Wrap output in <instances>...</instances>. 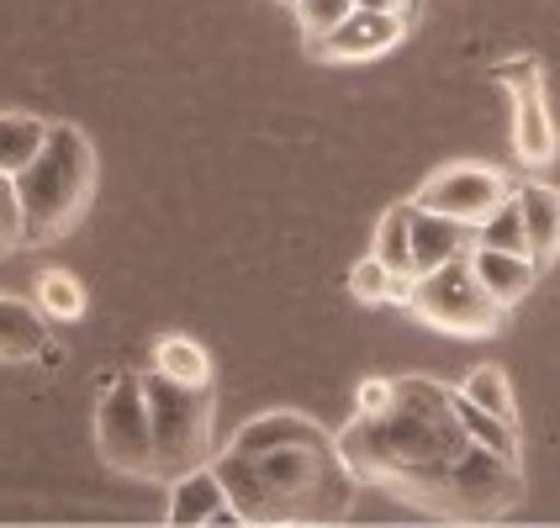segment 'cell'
<instances>
[{
    "mask_svg": "<svg viewBox=\"0 0 560 528\" xmlns=\"http://www.w3.org/2000/svg\"><path fill=\"white\" fill-rule=\"evenodd\" d=\"M334 438L360 486H386L434 518H502L524 497L518 460L481 449L455 418L450 386L429 375L397 380L386 412H354Z\"/></svg>",
    "mask_w": 560,
    "mask_h": 528,
    "instance_id": "obj_1",
    "label": "cell"
},
{
    "mask_svg": "<svg viewBox=\"0 0 560 528\" xmlns=\"http://www.w3.org/2000/svg\"><path fill=\"white\" fill-rule=\"evenodd\" d=\"M244 524H339L354 507L360 476L339 438L302 412H259L212 455Z\"/></svg>",
    "mask_w": 560,
    "mask_h": 528,
    "instance_id": "obj_2",
    "label": "cell"
},
{
    "mask_svg": "<svg viewBox=\"0 0 560 528\" xmlns=\"http://www.w3.org/2000/svg\"><path fill=\"white\" fill-rule=\"evenodd\" d=\"M16 218H22V249L59 244L74 222L85 218L95 190V149L74 122H48V143L37 149L27 169L11 180Z\"/></svg>",
    "mask_w": 560,
    "mask_h": 528,
    "instance_id": "obj_3",
    "label": "cell"
},
{
    "mask_svg": "<svg viewBox=\"0 0 560 528\" xmlns=\"http://www.w3.org/2000/svg\"><path fill=\"white\" fill-rule=\"evenodd\" d=\"M143 380V402H149V423H154V455L159 476L154 481H175L186 470L212 460V386H180L159 371H138Z\"/></svg>",
    "mask_w": 560,
    "mask_h": 528,
    "instance_id": "obj_4",
    "label": "cell"
},
{
    "mask_svg": "<svg viewBox=\"0 0 560 528\" xmlns=\"http://www.w3.org/2000/svg\"><path fill=\"white\" fill-rule=\"evenodd\" d=\"M407 307L418 312L429 328L439 333H455V339H492L502 328V302L476 280L470 270V254L466 259H450L429 275H412V296Z\"/></svg>",
    "mask_w": 560,
    "mask_h": 528,
    "instance_id": "obj_5",
    "label": "cell"
},
{
    "mask_svg": "<svg viewBox=\"0 0 560 528\" xmlns=\"http://www.w3.org/2000/svg\"><path fill=\"white\" fill-rule=\"evenodd\" d=\"M95 444H101V460L122 476H159V455H154V423H149V402H143V380L138 371L112 375L101 386V402H95Z\"/></svg>",
    "mask_w": 560,
    "mask_h": 528,
    "instance_id": "obj_6",
    "label": "cell"
},
{
    "mask_svg": "<svg viewBox=\"0 0 560 528\" xmlns=\"http://www.w3.org/2000/svg\"><path fill=\"white\" fill-rule=\"evenodd\" d=\"M492 80L513 91V154L524 164H550L560 138H556V117L545 106V69H539V59L518 54V59L498 63Z\"/></svg>",
    "mask_w": 560,
    "mask_h": 528,
    "instance_id": "obj_7",
    "label": "cell"
},
{
    "mask_svg": "<svg viewBox=\"0 0 560 528\" xmlns=\"http://www.w3.org/2000/svg\"><path fill=\"white\" fill-rule=\"evenodd\" d=\"M508 196H513V180H508L502 169H487V164H444V169H434V175L423 180V190H418L412 201L429 207V212H444V218L476 227L481 218H492Z\"/></svg>",
    "mask_w": 560,
    "mask_h": 528,
    "instance_id": "obj_8",
    "label": "cell"
},
{
    "mask_svg": "<svg viewBox=\"0 0 560 528\" xmlns=\"http://www.w3.org/2000/svg\"><path fill=\"white\" fill-rule=\"evenodd\" d=\"M402 32H407L402 11H365V5H354L334 32L312 37L307 54L323 63H365V59L392 54V48L402 43Z\"/></svg>",
    "mask_w": 560,
    "mask_h": 528,
    "instance_id": "obj_9",
    "label": "cell"
},
{
    "mask_svg": "<svg viewBox=\"0 0 560 528\" xmlns=\"http://www.w3.org/2000/svg\"><path fill=\"white\" fill-rule=\"evenodd\" d=\"M164 518H170L175 528L244 524V518H238V507H233V497H228V486H222V476L212 470V460L170 481V513H164Z\"/></svg>",
    "mask_w": 560,
    "mask_h": 528,
    "instance_id": "obj_10",
    "label": "cell"
},
{
    "mask_svg": "<svg viewBox=\"0 0 560 528\" xmlns=\"http://www.w3.org/2000/svg\"><path fill=\"white\" fill-rule=\"evenodd\" d=\"M407 244H412V275H429V270L450 265V259H466L470 244H476V227L412 201V212H407Z\"/></svg>",
    "mask_w": 560,
    "mask_h": 528,
    "instance_id": "obj_11",
    "label": "cell"
},
{
    "mask_svg": "<svg viewBox=\"0 0 560 528\" xmlns=\"http://www.w3.org/2000/svg\"><path fill=\"white\" fill-rule=\"evenodd\" d=\"M513 201H518V218H524V233H529V259L545 270L560 254V190L524 180V186H513Z\"/></svg>",
    "mask_w": 560,
    "mask_h": 528,
    "instance_id": "obj_12",
    "label": "cell"
},
{
    "mask_svg": "<svg viewBox=\"0 0 560 528\" xmlns=\"http://www.w3.org/2000/svg\"><path fill=\"white\" fill-rule=\"evenodd\" d=\"M470 270H476V280L498 296L502 307L524 302L534 291V280H539V265L529 254H502V249H470Z\"/></svg>",
    "mask_w": 560,
    "mask_h": 528,
    "instance_id": "obj_13",
    "label": "cell"
},
{
    "mask_svg": "<svg viewBox=\"0 0 560 528\" xmlns=\"http://www.w3.org/2000/svg\"><path fill=\"white\" fill-rule=\"evenodd\" d=\"M48 143V122L32 117V112H0V175L16 180L27 169L37 149Z\"/></svg>",
    "mask_w": 560,
    "mask_h": 528,
    "instance_id": "obj_14",
    "label": "cell"
},
{
    "mask_svg": "<svg viewBox=\"0 0 560 528\" xmlns=\"http://www.w3.org/2000/svg\"><path fill=\"white\" fill-rule=\"evenodd\" d=\"M450 402H455V418L466 423V434L481 444V449H492L502 460H518V423H508L498 412H487V407H476L460 391V386H450Z\"/></svg>",
    "mask_w": 560,
    "mask_h": 528,
    "instance_id": "obj_15",
    "label": "cell"
},
{
    "mask_svg": "<svg viewBox=\"0 0 560 528\" xmlns=\"http://www.w3.org/2000/svg\"><path fill=\"white\" fill-rule=\"evenodd\" d=\"M154 371L170 375V380H180V386H212V360H207V349L186 333H164L154 343Z\"/></svg>",
    "mask_w": 560,
    "mask_h": 528,
    "instance_id": "obj_16",
    "label": "cell"
},
{
    "mask_svg": "<svg viewBox=\"0 0 560 528\" xmlns=\"http://www.w3.org/2000/svg\"><path fill=\"white\" fill-rule=\"evenodd\" d=\"M32 302H37V312H43L48 322H80L85 307H91L85 285L69 275V270H43L37 285H32Z\"/></svg>",
    "mask_w": 560,
    "mask_h": 528,
    "instance_id": "obj_17",
    "label": "cell"
},
{
    "mask_svg": "<svg viewBox=\"0 0 560 528\" xmlns=\"http://www.w3.org/2000/svg\"><path fill=\"white\" fill-rule=\"evenodd\" d=\"M349 291H354V302H365V307H381V302H402L412 296V280L407 275H392L375 254H365L354 270H349Z\"/></svg>",
    "mask_w": 560,
    "mask_h": 528,
    "instance_id": "obj_18",
    "label": "cell"
},
{
    "mask_svg": "<svg viewBox=\"0 0 560 528\" xmlns=\"http://www.w3.org/2000/svg\"><path fill=\"white\" fill-rule=\"evenodd\" d=\"M407 212H412V201H397V207H386V218L375 222V259L392 270V275H407L412 280V244H407Z\"/></svg>",
    "mask_w": 560,
    "mask_h": 528,
    "instance_id": "obj_19",
    "label": "cell"
},
{
    "mask_svg": "<svg viewBox=\"0 0 560 528\" xmlns=\"http://www.w3.org/2000/svg\"><path fill=\"white\" fill-rule=\"evenodd\" d=\"M470 249H502V254H529V233H524V218H518V201L508 196L492 218L476 222V244Z\"/></svg>",
    "mask_w": 560,
    "mask_h": 528,
    "instance_id": "obj_20",
    "label": "cell"
},
{
    "mask_svg": "<svg viewBox=\"0 0 560 528\" xmlns=\"http://www.w3.org/2000/svg\"><path fill=\"white\" fill-rule=\"evenodd\" d=\"M460 391H466L476 407H487V412H498V418H508V423H518V407H513L508 371H498V365H476V371L460 380Z\"/></svg>",
    "mask_w": 560,
    "mask_h": 528,
    "instance_id": "obj_21",
    "label": "cell"
},
{
    "mask_svg": "<svg viewBox=\"0 0 560 528\" xmlns=\"http://www.w3.org/2000/svg\"><path fill=\"white\" fill-rule=\"evenodd\" d=\"M296 5V22H302V32H307V43L312 37H323V32H334L354 11V0H291Z\"/></svg>",
    "mask_w": 560,
    "mask_h": 528,
    "instance_id": "obj_22",
    "label": "cell"
},
{
    "mask_svg": "<svg viewBox=\"0 0 560 528\" xmlns=\"http://www.w3.org/2000/svg\"><path fill=\"white\" fill-rule=\"evenodd\" d=\"M22 249V218H16V190L0 175V259Z\"/></svg>",
    "mask_w": 560,
    "mask_h": 528,
    "instance_id": "obj_23",
    "label": "cell"
},
{
    "mask_svg": "<svg viewBox=\"0 0 560 528\" xmlns=\"http://www.w3.org/2000/svg\"><path fill=\"white\" fill-rule=\"evenodd\" d=\"M392 391H397V380H386V375H371V380H360V391H354V412H360V418H375V412H386V407H392Z\"/></svg>",
    "mask_w": 560,
    "mask_h": 528,
    "instance_id": "obj_24",
    "label": "cell"
},
{
    "mask_svg": "<svg viewBox=\"0 0 560 528\" xmlns=\"http://www.w3.org/2000/svg\"><path fill=\"white\" fill-rule=\"evenodd\" d=\"M354 5H365V11H402L407 22H412V5L418 0H354Z\"/></svg>",
    "mask_w": 560,
    "mask_h": 528,
    "instance_id": "obj_25",
    "label": "cell"
}]
</instances>
